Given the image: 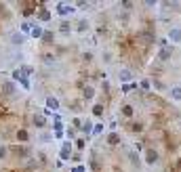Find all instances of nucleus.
Here are the masks:
<instances>
[{"instance_id":"obj_1","label":"nucleus","mask_w":181,"mask_h":172,"mask_svg":"<svg viewBox=\"0 0 181 172\" xmlns=\"http://www.w3.org/2000/svg\"><path fill=\"white\" fill-rule=\"evenodd\" d=\"M59 155H61V159H70V155H72V143H70V141H65V143L61 145Z\"/></svg>"},{"instance_id":"obj_2","label":"nucleus","mask_w":181,"mask_h":172,"mask_svg":"<svg viewBox=\"0 0 181 172\" xmlns=\"http://www.w3.org/2000/svg\"><path fill=\"white\" fill-rule=\"evenodd\" d=\"M168 38H171V42L179 44L181 42V28H171L168 29Z\"/></svg>"},{"instance_id":"obj_3","label":"nucleus","mask_w":181,"mask_h":172,"mask_svg":"<svg viewBox=\"0 0 181 172\" xmlns=\"http://www.w3.org/2000/svg\"><path fill=\"white\" fill-rule=\"evenodd\" d=\"M158 57H160L162 61H168V59L173 57V46H162L160 50H158Z\"/></svg>"},{"instance_id":"obj_4","label":"nucleus","mask_w":181,"mask_h":172,"mask_svg":"<svg viewBox=\"0 0 181 172\" xmlns=\"http://www.w3.org/2000/svg\"><path fill=\"white\" fill-rule=\"evenodd\" d=\"M156 162H158V151H156V149H147L145 151V164H156Z\"/></svg>"},{"instance_id":"obj_5","label":"nucleus","mask_w":181,"mask_h":172,"mask_svg":"<svg viewBox=\"0 0 181 172\" xmlns=\"http://www.w3.org/2000/svg\"><path fill=\"white\" fill-rule=\"evenodd\" d=\"M47 107H49V111H57L59 109V99L57 96H47Z\"/></svg>"},{"instance_id":"obj_6","label":"nucleus","mask_w":181,"mask_h":172,"mask_svg":"<svg viewBox=\"0 0 181 172\" xmlns=\"http://www.w3.org/2000/svg\"><path fill=\"white\" fill-rule=\"evenodd\" d=\"M131 80H133V74L129 71V69H122V71H120V82L122 84H131Z\"/></svg>"},{"instance_id":"obj_7","label":"nucleus","mask_w":181,"mask_h":172,"mask_svg":"<svg viewBox=\"0 0 181 172\" xmlns=\"http://www.w3.org/2000/svg\"><path fill=\"white\" fill-rule=\"evenodd\" d=\"M82 96L86 99V101H90V99L95 96V88H93V86H84L82 88Z\"/></svg>"},{"instance_id":"obj_8","label":"nucleus","mask_w":181,"mask_h":172,"mask_svg":"<svg viewBox=\"0 0 181 172\" xmlns=\"http://www.w3.org/2000/svg\"><path fill=\"white\" fill-rule=\"evenodd\" d=\"M152 86H154L156 90H158V92H162V90H167V84L162 82V80H158V78H154V80H152Z\"/></svg>"},{"instance_id":"obj_9","label":"nucleus","mask_w":181,"mask_h":172,"mask_svg":"<svg viewBox=\"0 0 181 172\" xmlns=\"http://www.w3.org/2000/svg\"><path fill=\"white\" fill-rule=\"evenodd\" d=\"M171 99L173 101H181V86H173L171 88Z\"/></svg>"},{"instance_id":"obj_10","label":"nucleus","mask_w":181,"mask_h":172,"mask_svg":"<svg viewBox=\"0 0 181 172\" xmlns=\"http://www.w3.org/2000/svg\"><path fill=\"white\" fill-rule=\"evenodd\" d=\"M107 143L110 145H118L120 143V134L118 132H110V134H107Z\"/></svg>"},{"instance_id":"obj_11","label":"nucleus","mask_w":181,"mask_h":172,"mask_svg":"<svg viewBox=\"0 0 181 172\" xmlns=\"http://www.w3.org/2000/svg\"><path fill=\"white\" fill-rule=\"evenodd\" d=\"M93 128H95V126H93L90 120H86V124H82V132L84 134H93Z\"/></svg>"},{"instance_id":"obj_12","label":"nucleus","mask_w":181,"mask_h":172,"mask_svg":"<svg viewBox=\"0 0 181 172\" xmlns=\"http://www.w3.org/2000/svg\"><path fill=\"white\" fill-rule=\"evenodd\" d=\"M17 141H21V143H25V141H28V130H25V128L17 130Z\"/></svg>"},{"instance_id":"obj_13","label":"nucleus","mask_w":181,"mask_h":172,"mask_svg":"<svg viewBox=\"0 0 181 172\" xmlns=\"http://www.w3.org/2000/svg\"><path fill=\"white\" fill-rule=\"evenodd\" d=\"M30 34H32V38H42V34H44V32H42V28H38V25H34Z\"/></svg>"},{"instance_id":"obj_14","label":"nucleus","mask_w":181,"mask_h":172,"mask_svg":"<svg viewBox=\"0 0 181 172\" xmlns=\"http://www.w3.org/2000/svg\"><path fill=\"white\" fill-rule=\"evenodd\" d=\"M42 61L44 63H55V57H53V53H42Z\"/></svg>"},{"instance_id":"obj_15","label":"nucleus","mask_w":181,"mask_h":172,"mask_svg":"<svg viewBox=\"0 0 181 172\" xmlns=\"http://www.w3.org/2000/svg\"><path fill=\"white\" fill-rule=\"evenodd\" d=\"M38 19L49 21V19H51V13H49V11H44V8H40V13H38Z\"/></svg>"},{"instance_id":"obj_16","label":"nucleus","mask_w":181,"mask_h":172,"mask_svg":"<svg viewBox=\"0 0 181 172\" xmlns=\"http://www.w3.org/2000/svg\"><path fill=\"white\" fill-rule=\"evenodd\" d=\"M93 116H103V105H95V107H93Z\"/></svg>"},{"instance_id":"obj_17","label":"nucleus","mask_w":181,"mask_h":172,"mask_svg":"<svg viewBox=\"0 0 181 172\" xmlns=\"http://www.w3.org/2000/svg\"><path fill=\"white\" fill-rule=\"evenodd\" d=\"M122 116H126V117L133 116V107L131 105H124V107H122Z\"/></svg>"},{"instance_id":"obj_18","label":"nucleus","mask_w":181,"mask_h":172,"mask_svg":"<svg viewBox=\"0 0 181 172\" xmlns=\"http://www.w3.org/2000/svg\"><path fill=\"white\" fill-rule=\"evenodd\" d=\"M11 40H13V44H21V42L25 40V38H23L21 34H13V38H11Z\"/></svg>"},{"instance_id":"obj_19","label":"nucleus","mask_w":181,"mask_h":172,"mask_svg":"<svg viewBox=\"0 0 181 172\" xmlns=\"http://www.w3.org/2000/svg\"><path fill=\"white\" fill-rule=\"evenodd\" d=\"M133 88H137V84H135V82H131V84H124V86H122V92H131Z\"/></svg>"},{"instance_id":"obj_20","label":"nucleus","mask_w":181,"mask_h":172,"mask_svg":"<svg viewBox=\"0 0 181 172\" xmlns=\"http://www.w3.org/2000/svg\"><path fill=\"white\" fill-rule=\"evenodd\" d=\"M21 71H23V78L30 76V74H34V69L30 67V65H23V67H21Z\"/></svg>"},{"instance_id":"obj_21","label":"nucleus","mask_w":181,"mask_h":172,"mask_svg":"<svg viewBox=\"0 0 181 172\" xmlns=\"http://www.w3.org/2000/svg\"><path fill=\"white\" fill-rule=\"evenodd\" d=\"M17 82H19V84H21V86H23V88H25V90L30 88V82H28V78H23V76H21L19 80H17Z\"/></svg>"},{"instance_id":"obj_22","label":"nucleus","mask_w":181,"mask_h":172,"mask_svg":"<svg viewBox=\"0 0 181 172\" xmlns=\"http://www.w3.org/2000/svg\"><path fill=\"white\" fill-rule=\"evenodd\" d=\"M34 124L38 126V128H42V126H44V117L42 116H38V117H34Z\"/></svg>"},{"instance_id":"obj_23","label":"nucleus","mask_w":181,"mask_h":172,"mask_svg":"<svg viewBox=\"0 0 181 172\" xmlns=\"http://www.w3.org/2000/svg\"><path fill=\"white\" fill-rule=\"evenodd\" d=\"M42 40L44 42H53V34H51V32H44V34H42Z\"/></svg>"},{"instance_id":"obj_24","label":"nucleus","mask_w":181,"mask_h":172,"mask_svg":"<svg viewBox=\"0 0 181 172\" xmlns=\"http://www.w3.org/2000/svg\"><path fill=\"white\" fill-rule=\"evenodd\" d=\"M103 132V124H95V128H93V134H101Z\"/></svg>"},{"instance_id":"obj_25","label":"nucleus","mask_w":181,"mask_h":172,"mask_svg":"<svg viewBox=\"0 0 181 172\" xmlns=\"http://www.w3.org/2000/svg\"><path fill=\"white\" fill-rule=\"evenodd\" d=\"M57 11H59L61 15H68V13H72V8H70V7H57Z\"/></svg>"},{"instance_id":"obj_26","label":"nucleus","mask_w":181,"mask_h":172,"mask_svg":"<svg viewBox=\"0 0 181 172\" xmlns=\"http://www.w3.org/2000/svg\"><path fill=\"white\" fill-rule=\"evenodd\" d=\"M59 29H61L63 34H68V32H70V23H68V21H63V23H61V28H59Z\"/></svg>"},{"instance_id":"obj_27","label":"nucleus","mask_w":181,"mask_h":172,"mask_svg":"<svg viewBox=\"0 0 181 172\" xmlns=\"http://www.w3.org/2000/svg\"><path fill=\"white\" fill-rule=\"evenodd\" d=\"M150 86H152L150 80H141V88H143V90H150Z\"/></svg>"},{"instance_id":"obj_28","label":"nucleus","mask_w":181,"mask_h":172,"mask_svg":"<svg viewBox=\"0 0 181 172\" xmlns=\"http://www.w3.org/2000/svg\"><path fill=\"white\" fill-rule=\"evenodd\" d=\"M4 92H7V95H11V92H13V82H7V84H4Z\"/></svg>"},{"instance_id":"obj_29","label":"nucleus","mask_w":181,"mask_h":172,"mask_svg":"<svg viewBox=\"0 0 181 172\" xmlns=\"http://www.w3.org/2000/svg\"><path fill=\"white\" fill-rule=\"evenodd\" d=\"M86 28H89V23H86V21H80V23H78V32H84Z\"/></svg>"},{"instance_id":"obj_30","label":"nucleus","mask_w":181,"mask_h":172,"mask_svg":"<svg viewBox=\"0 0 181 172\" xmlns=\"http://www.w3.org/2000/svg\"><path fill=\"white\" fill-rule=\"evenodd\" d=\"M131 128H133V130H135V132H141V130H143V126H141V124H133Z\"/></svg>"},{"instance_id":"obj_31","label":"nucleus","mask_w":181,"mask_h":172,"mask_svg":"<svg viewBox=\"0 0 181 172\" xmlns=\"http://www.w3.org/2000/svg\"><path fill=\"white\" fill-rule=\"evenodd\" d=\"M74 128H82V122H80L78 117H74Z\"/></svg>"},{"instance_id":"obj_32","label":"nucleus","mask_w":181,"mask_h":172,"mask_svg":"<svg viewBox=\"0 0 181 172\" xmlns=\"http://www.w3.org/2000/svg\"><path fill=\"white\" fill-rule=\"evenodd\" d=\"M72 109H74V111H80V103H78V101H74V103H72Z\"/></svg>"},{"instance_id":"obj_33","label":"nucleus","mask_w":181,"mask_h":172,"mask_svg":"<svg viewBox=\"0 0 181 172\" xmlns=\"http://www.w3.org/2000/svg\"><path fill=\"white\" fill-rule=\"evenodd\" d=\"M120 4H122L124 8H131V7H133V2H129V0H124V2H120Z\"/></svg>"},{"instance_id":"obj_34","label":"nucleus","mask_w":181,"mask_h":172,"mask_svg":"<svg viewBox=\"0 0 181 172\" xmlns=\"http://www.w3.org/2000/svg\"><path fill=\"white\" fill-rule=\"evenodd\" d=\"M21 29H23V32H32V28H30V23H23V25H21Z\"/></svg>"},{"instance_id":"obj_35","label":"nucleus","mask_w":181,"mask_h":172,"mask_svg":"<svg viewBox=\"0 0 181 172\" xmlns=\"http://www.w3.org/2000/svg\"><path fill=\"white\" fill-rule=\"evenodd\" d=\"M7 151H8L7 147H0V158H4V155H7Z\"/></svg>"},{"instance_id":"obj_36","label":"nucleus","mask_w":181,"mask_h":172,"mask_svg":"<svg viewBox=\"0 0 181 172\" xmlns=\"http://www.w3.org/2000/svg\"><path fill=\"white\" fill-rule=\"evenodd\" d=\"M74 172H84V168H82V166H78V168H74Z\"/></svg>"},{"instance_id":"obj_37","label":"nucleus","mask_w":181,"mask_h":172,"mask_svg":"<svg viewBox=\"0 0 181 172\" xmlns=\"http://www.w3.org/2000/svg\"><path fill=\"white\" fill-rule=\"evenodd\" d=\"M179 126H181V122H179Z\"/></svg>"}]
</instances>
